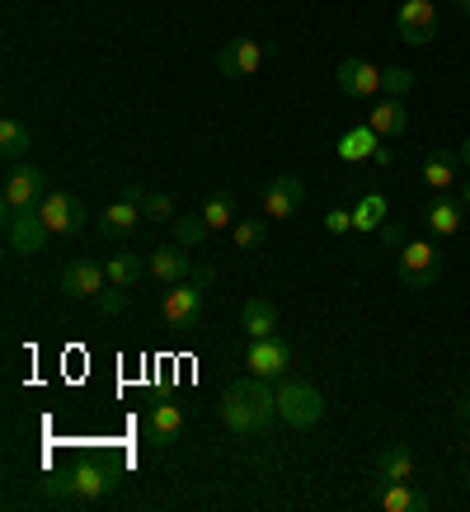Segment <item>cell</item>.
<instances>
[{
	"label": "cell",
	"instance_id": "1",
	"mask_svg": "<svg viewBox=\"0 0 470 512\" xmlns=\"http://www.w3.org/2000/svg\"><path fill=\"white\" fill-rule=\"evenodd\" d=\"M273 419H278V386L273 381L250 372L245 381H231V386L221 390V423L235 437L264 433Z\"/></svg>",
	"mask_w": 470,
	"mask_h": 512
},
{
	"label": "cell",
	"instance_id": "2",
	"mask_svg": "<svg viewBox=\"0 0 470 512\" xmlns=\"http://www.w3.org/2000/svg\"><path fill=\"white\" fill-rule=\"evenodd\" d=\"M66 494L76 503H94V498H109L118 484V466H113L104 451H80L76 461L66 466Z\"/></svg>",
	"mask_w": 470,
	"mask_h": 512
},
{
	"label": "cell",
	"instance_id": "3",
	"mask_svg": "<svg viewBox=\"0 0 470 512\" xmlns=\"http://www.w3.org/2000/svg\"><path fill=\"white\" fill-rule=\"evenodd\" d=\"M273 386H278V419L282 423H292L297 433H306V428L320 423V414H325V395H320L311 381L282 376V381H273Z\"/></svg>",
	"mask_w": 470,
	"mask_h": 512
},
{
	"label": "cell",
	"instance_id": "4",
	"mask_svg": "<svg viewBox=\"0 0 470 512\" xmlns=\"http://www.w3.org/2000/svg\"><path fill=\"white\" fill-rule=\"evenodd\" d=\"M395 254H400L395 273H400V282H405L409 292H428L442 278V254L433 240H405Z\"/></svg>",
	"mask_w": 470,
	"mask_h": 512
},
{
	"label": "cell",
	"instance_id": "5",
	"mask_svg": "<svg viewBox=\"0 0 470 512\" xmlns=\"http://www.w3.org/2000/svg\"><path fill=\"white\" fill-rule=\"evenodd\" d=\"M203 278H184L174 282L165 301H160V315H165V325L170 329H193L198 325V315H203Z\"/></svg>",
	"mask_w": 470,
	"mask_h": 512
},
{
	"label": "cell",
	"instance_id": "6",
	"mask_svg": "<svg viewBox=\"0 0 470 512\" xmlns=\"http://www.w3.org/2000/svg\"><path fill=\"white\" fill-rule=\"evenodd\" d=\"M43 188H47V174L29 160H15L10 174H5V188H0V202L5 212H19V207H38L43 202Z\"/></svg>",
	"mask_w": 470,
	"mask_h": 512
},
{
	"label": "cell",
	"instance_id": "7",
	"mask_svg": "<svg viewBox=\"0 0 470 512\" xmlns=\"http://www.w3.org/2000/svg\"><path fill=\"white\" fill-rule=\"evenodd\" d=\"M245 367H250L254 376H264V381H282V376L292 372V343L278 339V334L250 339V348H245Z\"/></svg>",
	"mask_w": 470,
	"mask_h": 512
},
{
	"label": "cell",
	"instance_id": "8",
	"mask_svg": "<svg viewBox=\"0 0 470 512\" xmlns=\"http://www.w3.org/2000/svg\"><path fill=\"white\" fill-rule=\"evenodd\" d=\"M47 226L38 217V207H19V212H5V245L10 254H43L47 245Z\"/></svg>",
	"mask_w": 470,
	"mask_h": 512
},
{
	"label": "cell",
	"instance_id": "9",
	"mask_svg": "<svg viewBox=\"0 0 470 512\" xmlns=\"http://www.w3.org/2000/svg\"><path fill=\"white\" fill-rule=\"evenodd\" d=\"M395 29H400V38L409 47H428L438 38V5L433 0H405L395 10Z\"/></svg>",
	"mask_w": 470,
	"mask_h": 512
},
{
	"label": "cell",
	"instance_id": "10",
	"mask_svg": "<svg viewBox=\"0 0 470 512\" xmlns=\"http://www.w3.org/2000/svg\"><path fill=\"white\" fill-rule=\"evenodd\" d=\"M38 217H43V226L52 235H80L85 231V202L71 198V193H43Z\"/></svg>",
	"mask_w": 470,
	"mask_h": 512
},
{
	"label": "cell",
	"instance_id": "11",
	"mask_svg": "<svg viewBox=\"0 0 470 512\" xmlns=\"http://www.w3.org/2000/svg\"><path fill=\"white\" fill-rule=\"evenodd\" d=\"M334 85L348 99H372V94H381V71L372 62H362V57H348V62L334 66Z\"/></svg>",
	"mask_w": 470,
	"mask_h": 512
},
{
	"label": "cell",
	"instance_id": "12",
	"mask_svg": "<svg viewBox=\"0 0 470 512\" xmlns=\"http://www.w3.org/2000/svg\"><path fill=\"white\" fill-rule=\"evenodd\" d=\"M57 282H62L66 296H76V301H94V296L104 292V282H109V273L94 264V259H71V264L57 273Z\"/></svg>",
	"mask_w": 470,
	"mask_h": 512
},
{
	"label": "cell",
	"instance_id": "13",
	"mask_svg": "<svg viewBox=\"0 0 470 512\" xmlns=\"http://www.w3.org/2000/svg\"><path fill=\"white\" fill-rule=\"evenodd\" d=\"M301 202H306V184H301L297 174H278V179L264 188V217H268V221L297 217Z\"/></svg>",
	"mask_w": 470,
	"mask_h": 512
},
{
	"label": "cell",
	"instance_id": "14",
	"mask_svg": "<svg viewBox=\"0 0 470 512\" xmlns=\"http://www.w3.org/2000/svg\"><path fill=\"white\" fill-rule=\"evenodd\" d=\"M259 66H264V47L254 43V38H231V43L217 52V71L221 76H231V80L254 76Z\"/></svg>",
	"mask_w": 470,
	"mask_h": 512
},
{
	"label": "cell",
	"instance_id": "15",
	"mask_svg": "<svg viewBox=\"0 0 470 512\" xmlns=\"http://www.w3.org/2000/svg\"><path fill=\"white\" fill-rule=\"evenodd\" d=\"M461 221H466V207H461L452 193H433V198L423 202V226L433 235H442V240H452V235L461 231Z\"/></svg>",
	"mask_w": 470,
	"mask_h": 512
},
{
	"label": "cell",
	"instance_id": "16",
	"mask_svg": "<svg viewBox=\"0 0 470 512\" xmlns=\"http://www.w3.org/2000/svg\"><path fill=\"white\" fill-rule=\"evenodd\" d=\"M179 433H184V409H179L174 400H160L156 409L146 414V442L165 451V447L179 442Z\"/></svg>",
	"mask_w": 470,
	"mask_h": 512
},
{
	"label": "cell",
	"instance_id": "17",
	"mask_svg": "<svg viewBox=\"0 0 470 512\" xmlns=\"http://www.w3.org/2000/svg\"><path fill=\"white\" fill-rule=\"evenodd\" d=\"M376 503L381 512H428L433 508V498L414 489L409 480H395V484H376Z\"/></svg>",
	"mask_w": 470,
	"mask_h": 512
},
{
	"label": "cell",
	"instance_id": "18",
	"mask_svg": "<svg viewBox=\"0 0 470 512\" xmlns=\"http://www.w3.org/2000/svg\"><path fill=\"white\" fill-rule=\"evenodd\" d=\"M151 278L156 282H165V287H174V282H184V278H193V264H188V249L174 240V245H160L151 259Z\"/></svg>",
	"mask_w": 470,
	"mask_h": 512
},
{
	"label": "cell",
	"instance_id": "19",
	"mask_svg": "<svg viewBox=\"0 0 470 512\" xmlns=\"http://www.w3.org/2000/svg\"><path fill=\"white\" fill-rule=\"evenodd\" d=\"M137 226H141V202L132 198V193H123L118 202H109L104 217H99V231L109 235V240H123V235H132Z\"/></svg>",
	"mask_w": 470,
	"mask_h": 512
},
{
	"label": "cell",
	"instance_id": "20",
	"mask_svg": "<svg viewBox=\"0 0 470 512\" xmlns=\"http://www.w3.org/2000/svg\"><path fill=\"white\" fill-rule=\"evenodd\" d=\"M367 123H372V132L381 141H400L409 127V113H405V99H381V104H372V113H367Z\"/></svg>",
	"mask_w": 470,
	"mask_h": 512
},
{
	"label": "cell",
	"instance_id": "21",
	"mask_svg": "<svg viewBox=\"0 0 470 512\" xmlns=\"http://www.w3.org/2000/svg\"><path fill=\"white\" fill-rule=\"evenodd\" d=\"M334 151H339V160H348V165H362V160H376L381 137L372 132V123H358V127H348L344 137L334 141Z\"/></svg>",
	"mask_w": 470,
	"mask_h": 512
},
{
	"label": "cell",
	"instance_id": "22",
	"mask_svg": "<svg viewBox=\"0 0 470 512\" xmlns=\"http://www.w3.org/2000/svg\"><path fill=\"white\" fill-rule=\"evenodd\" d=\"M240 325L250 339H268V334H278V306L268 301V296H250L245 306H240Z\"/></svg>",
	"mask_w": 470,
	"mask_h": 512
},
{
	"label": "cell",
	"instance_id": "23",
	"mask_svg": "<svg viewBox=\"0 0 470 512\" xmlns=\"http://www.w3.org/2000/svg\"><path fill=\"white\" fill-rule=\"evenodd\" d=\"M414 475V451L405 442H395L376 456V484H395V480H409Z\"/></svg>",
	"mask_w": 470,
	"mask_h": 512
},
{
	"label": "cell",
	"instance_id": "24",
	"mask_svg": "<svg viewBox=\"0 0 470 512\" xmlns=\"http://www.w3.org/2000/svg\"><path fill=\"white\" fill-rule=\"evenodd\" d=\"M33 151V132H29V123H19V118H0V156L10 160H24Z\"/></svg>",
	"mask_w": 470,
	"mask_h": 512
},
{
	"label": "cell",
	"instance_id": "25",
	"mask_svg": "<svg viewBox=\"0 0 470 512\" xmlns=\"http://www.w3.org/2000/svg\"><path fill=\"white\" fill-rule=\"evenodd\" d=\"M386 217H391V202L381 198V193H362L353 202V231H381Z\"/></svg>",
	"mask_w": 470,
	"mask_h": 512
},
{
	"label": "cell",
	"instance_id": "26",
	"mask_svg": "<svg viewBox=\"0 0 470 512\" xmlns=\"http://www.w3.org/2000/svg\"><path fill=\"white\" fill-rule=\"evenodd\" d=\"M104 273H109L113 287H132V282H141V273H151V264H141V254L123 249V254H113L109 264H104Z\"/></svg>",
	"mask_w": 470,
	"mask_h": 512
},
{
	"label": "cell",
	"instance_id": "27",
	"mask_svg": "<svg viewBox=\"0 0 470 512\" xmlns=\"http://www.w3.org/2000/svg\"><path fill=\"white\" fill-rule=\"evenodd\" d=\"M456 165H461V156H428L423 160V184L433 193H447L456 184Z\"/></svg>",
	"mask_w": 470,
	"mask_h": 512
},
{
	"label": "cell",
	"instance_id": "28",
	"mask_svg": "<svg viewBox=\"0 0 470 512\" xmlns=\"http://www.w3.org/2000/svg\"><path fill=\"white\" fill-rule=\"evenodd\" d=\"M203 221L212 226V231H231L235 226V198L231 193H212V198L203 202Z\"/></svg>",
	"mask_w": 470,
	"mask_h": 512
},
{
	"label": "cell",
	"instance_id": "29",
	"mask_svg": "<svg viewBox=\"0 0 470 512\" xmlns=\"http://www.w3.org/2000/svg\"><path fill=\"white\" fill-rule=\"evenodd\" d=\"M127 193L141 202V217L146 221H174V202L165 193H146V188H127Z\"/></svg>",
	"mask_w": 470,
	"mask_h": 512
},
{
	"label": "cell",
	"instance_id": "30",
	"mask_svg": "<svg viewBox=\"0 0 470 512\" xmlns=\"http://www.w3.org/2000/svg\"><path fill=\"white\" fill-rule=\"evenodd\" d=\"M212 231V226H207L203 221V212H188V217H179L174 221V240H179V245L184 249H193V245H203V235Z\"/></svg>",
	"mask_w": 470,
	"mask_h": 512
},
{
	"label": "cell",
	"instance_id": "31",
	"mask_svg": "<svg viewBox=\"0 0 470 512\" xmlns=\"http://www.w3.org/2000/svg\"><path fill=\"white\" fill-rule=\"evenodd\" d=\"M264 235H268V226H264L259 217H240V221L231 226V240H235L240 249H259V245H264Z\"/></svg>",
	"mask_w": 470,
	"mask_h": 512
},
{
	"label": "cell",
	"instance_id": "32",
	"mask_svg": "<svg viewBox=\"0 0 470 512\" xmlns=\"http://www.w3.org/2000/svg\"><path fill=\"white\" fill-rule=\"evenodd\" d=\"M381 90L391 94V99H405V94L414 90V71H409V66H386V71H381Z\"/></svg>",
	"mask_w": 470,
	"mask_h": 512
},
{
	"label": "cell",
	"instance_id": "33",
	"mask_svg": "<svg viewBox=\"0 0 470 512\" xmlns=\"http://www.w3.org/2000/svg\"><path fill=\"white\" fill-rule=\"evenodd\" d=\"M94 306H99V315H123L127 311V287H104V292L94 296Z\"/></svg>",
	"mask_w": 470,
	"mask_h": 512
},
{
	"label": "cell",
	"instance_id": "34",
	"mask_svg": "<svg viewBox=\"0 0 470 512\" xmlns=\"http://www.w3.org/2000/svg\"><path fill=\"white\" fill-rule=\"evenodd\" d=\"M325 226H329V235H344V231H353V207H329Z\"/></svg>",
	"mask_w": 470,
	"mask_h": 512
},
{
	"label": "cell",
	"instance_id": "35",
	"mask_svg": "<svg viewBox=\"0 0 470 512\" xmlns=\"http://www.w3.org/2000/svg\"><path fill=\"white\" fill-rule=\"evenodd\" d=\"M381 245H386V249H400V245H405V221H391V217H386V226H381Z\"/></svg>",
	"mask_w": 470,
	"mask_h": 512
},
{
	"label": "cell",
	"instance_id": "36",
	"mask_svg": "<svg viewBox=\"0 0 470 512\" xmlns=\"http://www.w3.org/2000/svg\"><path fill=\"white\" fill-rule=\"evenodd\" d=\"M376 165H381V170H386V165H395V151L386 146V141H381V151H376Z\"/></svg>",
	"mask_w": 470,
	"mask_h": 512
},
{
	"label": "cell",
	"instance_id": "37",
	"mask_svg": "<svg viewBox=\"0 0 470 512\" xmlns=\"http://www.w3.org/2000/svg\"><path fill=\"white\" fill-rule=\"evenodd\" d=\"M456 156H461V165H466V170H470V137L461 141V151H456Z\"/></svg>",
	"mask_w": 470,
	"mask_h": 512
},
{
	"label": "cell",
	"instance_id": "38",
	"mask_svg": "<svg viewBox=\"0 0 470 512\" xmlns=\"http://www.w3.org/2000/svg\"><path fill=\"white\" fill-rule=\"evenodd\" d=\"M461 419L470 423V395H466V400H461Z\"/></svg>",
	"mask_w": 470,
	"mask_h": 512
},
{
	"label": "cell",
	"instance_id": "39",
	"mask_svg": "<svg viewBox=\"0 0 470 512\" xmlns=\"http://www.w3.org/2000/svg\"><path fill=\"white\" fill-rule=\"evenodd\" d=\"M456 10H461V15L470 19V0H456Z\"/></svg>",
	"mask_w": 470,
	"mask_h": 512
},
{
	"label": "cell",
	"instance_id": "40",
	"mask_svg": "<svg viewBox=\"0 0 470 512\" xmlns=\"http://www.w3.org/2000/svg\"><path fill=\"white\" fill-rule=\"evenodd\" d=\"M461 207H466V212H470V184H466V193H461Z\"/></svg>",
	"mask_w": 470,
	"mask_h": 512
},
{
	"label": "cell",
	"instance_id": "41",
	"mask_svg": "<svg viewBox=\"0 0 470 512\" xmlns=\"http://www.w3.org/2000/svg\"><path fill=\"white\" fill-rule=\"evenodd\" d=\"M466 489H470V466H466Z\"/></svg>",
	"mask_w": 470,
	"mask_h": 512
}]
</instances>
